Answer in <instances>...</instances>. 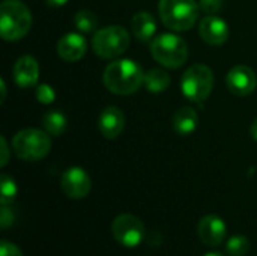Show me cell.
Returning a JSON list of instances; mask_svg holds the SVG:
<instances>
[{
    "label": "cell",
    "instance_id": "obj_6",
    "mask_svg": "<svg viewBox=\"0 0 257 256\" xmlns=\"http://www.w3.org/2000/svg\"><path fill=\"white\" fill-rule=\"evenodd\" d=\"M212 88H214V74L211 68L203 63H196L190 66L184 72L181 80L182 94L188 100L199 104L206 101V98L212 92Z\"/></svg>",
    "mask_w": 257,
    "mask_h": 256
},
{
    "label": "cell",
    "instance_id": "obj_14",
    "mask_svg": "<svg viewBox=\"0 0 257 256\" xmlns=\"http://www.w3.org/2000/svg\"><path fill=\"white\" fill-rule=\"evenodd\" d=\"M86 39L78 33H66L57 42V54L66 62H77L86 54Z\"/></svg>",
    "mask_w": 257,
    "mask_h": 256
},
{
    "label": "cell",
    "instance_id": "obj_2",
    "mask_svg": "<svg viewBox=\"0 0 257 256\" xmlns=\"http://www.w3.org/2000/svg\"><path fill=\"white\" fill-rule=\"evenodd\" d=\"M32 14L20 0H5L0 6V33L5 41H18L27 35Z\"/></svg>",
    "mask_w": 257,
    "mask_h": 256
},
{
    "label": "cell",
    "instance_id": "obj_3",
    "mask_svg": "<svg viewBox=\"0 0 257 256\" xmlns=\"http://www.w3.org/2000/svg\"><path fill=\"white\" fill-rule=\"evenodd\" d=\"M158 9L164 26L176 32H185L196 24L200 6L196 0H160Z\"/></svg>",
    "mask_w": 257,
    "mask_h": 256
},
{
    "label": "cell",
    "instance_id": "obj_15",
    "mask_svg": "<svg viewBox=\"0 0 257 256\" xmlns=\"http://www.w3.org/2000/svg\"><path fill=\"white\" fill-rule=\"evenodd\" d=\"M14 80L20 88H30L35 86L39 77V66L35 57L32 56H21L14 65Z\"/></svg>",
    "mask_w": 257,
    "mask_h": 256
},
{
    "label": "cell",
    "instance_id": "obj_31",
    "mask_svg": "<svg viewBox=\"0 0 257 256\" xmlns=\"http://www.w3.org/2000/svg\"><path fill=\"white\" fill-rule=\"evenodd\" d=\"M203 256H224V255H221V253H218V252H209V253H206V255H203Z\"/></svg>",
    "mask_w": 257,
    "mask_h": 256
},
{
    "label": "cell",
    "instance_id": "obj_27",
    "mask_svg": "<svg viewBox=\"0 0 257 256\" xmlns=\"http://www.w3.org/2000/svg\"><path fill=\"white\" fill-rule=\"evenodd\" d=\"M0 151H2V157H0V166L5 167L8 164V160H9V146L6 143V139L2 136L0 137Z\"/></svg>",
    "mask_w": 257,
    "mask_h": 256
},
{
    "label": "cell",
    "instance_id": "obj_25",
    "mask_svg": "<svg viewBox=\"0 0 257 256\" xmlns=\"http://www.w3.org/2000/svg\"><path fill=\"white\" fill-rule=\"evenodd\" d=\"M0 256H24L23 252L11 241L3 240L0 243Z\"/></svg>",
    "mask_w": 257,
    "mask_h": 256
},
{
    "label": "cell",
    "instance_id": "obj_1",
    "mask_svg": "<svg viewBox=\"0 0 257 256\" xmlns=\"http://www.w3.org/2000/svg\"><path fill=\"white\" fill-rule=\"evenodd\" d=\"M102 80L110 92L116 95H131L145 83V72L134 60L120 59L105 66Z\"/></svg>",
    "mask_w": 257,
    "mask_h": 256
},
{
    "label": "cell",
    "instance_id": "obj_23",
    "mask_svg": "<svg viewBox=\"0 0 257 256\" xmlns=\"http://www.w3.org/2000/svg\"><path fill=\"white\" fill-rule=\"evenodd\" d=\"M36 100L41 104H51L56 100V92L50 84H39L36 88Z\"/></svg>",
    "mask_w": 257,
    "mask_h": 256
},
{
    "label": "cell",
    "instance_id": "obj_28",
    "mask_svg": "<svg viewBox=\"0 0 257 256\" xmlns=\"http://www.w3.org/2000/svg\"><path fill=\"white\" fill-rule=\"evenodd\" d=\"M47 2V5H50V6H63V5H66L68 3V0H45Z\"/></svg>",
    "mask_w": 257,
    "mask_h": 256
},
{
    "label": "cell",
    "instance_id": "obj_13",
    "mask_svg": "<svg viewBox=\"0 0 257 256\" xmlns=\"http://www.w3.org/2000/svg\"><path fill=\"white\" fill-rule=\"evenodd\" d=\"M125 127V116L120 109L110 106L102 110L98 119V128L105 139H116Z\"/></svg>",
    "mask_w": 257,
    "mask_h": 256
},
{
    "label": "cell",
    "instance_id": "obj_24",
    "mask_svg": "<svg viewBox=\"0 0 257 256\" xmlns=\"http://www.w3.org/2000/svg\"><path fill=\"white\" fill-rule=\"evenodd\" d=\"M199 6H200V9L203 12H206L209 15H214L223 8V0H200Z\"/></svg>",
    "mask_w": 257,
    "mask_h": 256
},
{
    "label": "cell",
    "instance_id": "obj_10",
    "mask_svg": "<svg viewBox=\"0 0 257 256\" xmlns=\"http://www.w3.org/2000/svg\"><path fill=\"white\" fill-rule=\"evenodd\" d=\"M227 89L236 97H248L256 89L257 78L254 71L245 65L233 66L226 75Z\"/></svg>",
    "mask_w": 257,
    "mask_h": 256
},
{
    "label": "cell",
    "instance_id": "obj_30",
    "mask_svg": "<svg viewBox=\"0 0 257 256\" xmlns=\"http://www.w3.org/2000/svg\"><path fill=\"white\" fill-rule=\"evenodd\" d=\"M0 89H2V97H0V103H3V101H5V98H6V84H5V80H3V78L0 80Z\"/></svg>",
    "mask_w": 257,
    "mask_h": 256
},
{
    "label": "cell",
    "instance_id": "obj_17",
    "mask_svg": "<svg viewBox=\"0 0 257 256\" xmlns=\"http://www.w3.org/2000/svg\"><path fill=\"white\" fill-rule=\"evenodd\" d=\"M199 124V116L193 107H182L173 116V128L181 136L191 134Z\"/></svg>",
    "mask_w": 257,
    "mask_h": 256
},
{
    "label": "cell",
    "instance_id": "obj_22",
    "mask_svg": "<svg viewBox=\"0 0 257 256\" xmlns=\"http://www.w3.org/2000/svg\"><path fill=\"white\" fill-rule=\"evenodd\" d=\"M0 187H2V190H0V193H2L0 195V202H2V205L12 204L15 196H17V184H15L14 178L3 174L2 180H0Z\"/></svg>",
    "mask_w": 257,
    "mask_h": 256
},
{
    "label": "cell",
    "instance_id": "obj_16",
    "mask_svg": "<svg viewBox=\"0 0 257 256\" xmlns=\"http://www.w3.org/2000/svg\"><path fill=\"white\" fill-rule=\"evenodd\" d=\"M131 29L134 36L142 41V42H148L151 38H154L155 30H157V23L155 18L149 14V12H137L133 20H131Z\"/></svg>",
    "mask_w": 257,
    "mask_h": 256
},
{
    "label": "cell",
    "instance_id": "obj_9",
    "mask_svg": "<svg viewBox=\"0 0 257 256\" xmlns=\"http://www.w3.org/2000/svg\"><path fill=\"white\" fill-rule=\"evenodd\" d=\"M60 187L63 193L71 199H81L89 195L92 181L87 172L81 167H69L62 174Z\"/></svg>",
    "mask_w": 257,
    "mask_h": 256
},
{
    "label": "cell",
    "instance_id": "obj_4",
    "mask_svg": "<svg viewBox=\"0 0 257 256\" xmlns=\"http://www.w3.org/2000/svg\"><path fill=\"white\" fill-rule=\"evenodd\" d=\"M152 57L166 68L176 69L188 59L187 42L173 33H163L151 42Z\"/></svg>",
    "mask_w": 257,
    "mask_h": 256
},
{
    "label": "cell",
    "instance_id": "obj_12",
    "mask_svg": "<svg viewBox=\"0 0 257 256\" xmlns=\"http://www.w3.org/2000/svg\"><path fill=\"white\" fill-rule=\"evenodd\" d=\"M199 33L202 39L209 45H221L229 38L227 23L217 15H206L199 26Z\"/></svg>",
    "mask_w": 257,
    "mask_h": 256
},
{
    "label": "cell",
    "instance_id": "obj_8",
    "mask_svg": "<svg viewBox=\"0 0 257 256\" xmlns=\"http://www.w3.org/2000/svg\"><path fill=\"white\" fill-rule=\"evenodd\" d=\"M114 240L125 247H136L145 237V226L142 220L133 214H120L111 223Z\"/></svg>",
    "mask_w": 257,
    "mask_h": 256
},
{
    "label": "cell",
    "instance_id": "obj_29",
    "mask_svg": "<svg viewBox=\"0 0 257 256\" xmlns=\"http://www.w3.org/2000/svg\"><path fill=\"white\" fill-rule=\"evenodd\" d=\"M250 134H251V137L257 140V118L253 121V124H251V127H250Z\"/></svg>",
    "mask_w": 257,
    "mask_h": 256
},
{
    "label": "cell",
    "instance_id": "obj_19",
    "mask_svg": "<svg viewBox=\"0 0 257 256\" xmlns=\"http://www.w3.org/2000/svg\"><path fill=\"white\" fill-rule=\"evenodd\" d=\"M66 118L62 112L59 110H51L47 112L42 118V125L45 131L51 136H60L66 130Z\"/></svg>",
    "mask_w": 257,
    "mask_h": 256
},
{
    "label": "cell",
    "instance_id": "obj_26",
    "mask_svg": "<svg viewBox=\"0 0 257 256\" xmlns=\"http://www.w3.org/2000/svg\"><path fill=\"white\" fill-rule=\"evenodd\" d=\"M14 222V216L12 211L9 210L8 205H2V229H6L12 225Z\"/></svg>",
    "mask_w": 257,
    "mask_h": 256
},
{
    "label": "cell",
    "instance_id": "obj_18",
    "mask_svg": "<svg viewBox=\"0 0 257 256\" xmlns=\"http://www.w3.org/2000/svg\"><path fill=\"white\" fill-rule=\"evenodd\" d=\"M170 77L161 68H152L145 74V86L151 92H163L169 88Z\"/></svg>",
    "mask_w": 257,
    "mask_h": 256
},
{
    "label": "cell",
    "instance_id": "obj_20",
    "mask_svg": "<svg viewBox=\"0 0 257 256\" xmlns=\"http://www.w3.org/2000/svg\"><path fill=\"white\" fill-rule=\"evenodd\" d=\"M74 24L75 27L80 30V32H84V33H89V32H93L98 26V18L95 17L93 12L90 11H86V9H81L78 11L75 15H74Z\"/></svg>",
    "mask_w": 257,
    "mask_h": 256
},
{
    "label": "cell",
    "instance_id": "obj_21",
    "mask_svg": "<svg viewBox=\"0 0 257 256\" xmlns=\"http://www.w3.org/2000/svg\"><path fill=\"white\" fill-rule=\"evenodd\" d=\"M250 250V241L245 235H233L226 243V252L229 256H245Z\"/></svg>",
    "mask_w": 257,
    "mask_h": 256
},
{
    "label": "cell",
    "instance_id": "obj_11",
    "mask_svg": "<svg viewBox=\"0 0 257 256\" xmlns=\"http://www.w3.org/2000/svg\"><path fill=\"white\" fill-rule=\"evenodd\" d=\"M197 232H199L200 240L206 246L214 247L224 241L227 229H226V223L223 222L221 217H218L215 214H208L200 219Z\"/></svg>",
    "mask_w": 257,
    "mask_h": 256
},
{
    "label": "cell",
    "instance_id": "obj_7",
    "mask_svg": "<svg viewBox=\"0 0 257 256\" xmlns=\"http://www.w3.org/2000/svg\"><path fill=\"white\" fill-rule=\"evenodd\" d=\"M130 45V33L122 26H108L99 29L93 39L92 48L102 59H114L126 51Z\"/></svg>",
    "mask_w": 257,
    "mask_h": 256
},
{
    "label": "cell",
    "instance_id": "obj_5",
    "mask_svg": "<svg viewBox=\"0 0 257 256\" xmlns=\"http://www.w3.org/2000/svg\"><path fill=\"white\" fill-rule=\"evenodd\" d=\"M12 149L15 155L26 161L42 160L51 149V140L47 131L36 128H26L18 131L12 139Z\"/></svg>",
    "mask_w": 257,
    "mask_h": 256
}]
</instances>
